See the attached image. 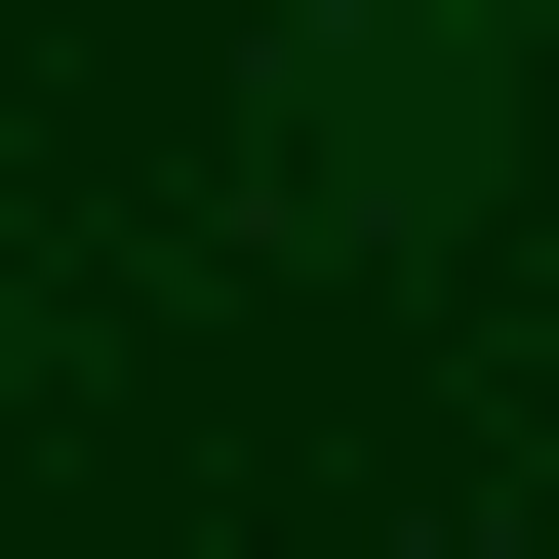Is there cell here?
<instances>
[{
    "mask_svg": "<svg viewBox=\"0 0 559 559\" xmlns=\"http://www.w3.org/2000/svg\"><path fill=\"white\" fill-rule=\"evenodd\" d=\"M479 120H520V0H280V81H240V200L280 240H440Z\"/></svg>",
    "mask_w": 559,
    "mask_h": 559,
    "instance_id": "6da1fadb",
    "label": "cell"
}]
</instances>
